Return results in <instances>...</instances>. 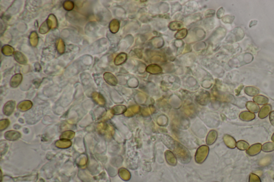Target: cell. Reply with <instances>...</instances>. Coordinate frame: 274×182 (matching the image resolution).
<instances>
[{"label":"cell","instance_id":"obj_1","mask_svg":"<svg viewBox=\"0 0 274 182\" xmlns=\"http://www.w3.org/2000/svg\"><path fill=\"white\" fill-rule=\"evenodd\" d=\"M16 103L15 101H10L5 104L3 107V112L5 115L7 116L10 115L13 113L15 108Z\"/></svg>","mask_w":274,"mask_h":182},{"label":"cell","instance_id":"obj_2","mask_svg":"<svg viewBox=\"0 0 274 182\" xmlns=\"http://www.w3.org/2000/svg\"><path fill=\"white\" fill-rule=\"evenodd\" d=\"M262 146L260 143L254 144L250 146L247 149L246 153L250 156H255L260 153L262 149Z\"/></svg>","mask_w":274,"mask_h":182},{"label":"cell","instance_id":"obj_3","mask_svg":"<svg viewBox=\"0 0 274 182\" xmlns=\"http://www.w3.org/2000/svg\"><path fill=\"white\" fill-rule=\"evenodd\" d=\"M103 78L105 81L110 85L115 86L117 84V80L116 77L111 73H105L103 75Z\"/></svg>","mask_w":274,"mask_h":182},{"label":"cell","instance_id":"obj_4","mask_svg":"<svg viewBox=\"0 0 274 182\" xmlns=\"http://www.w3.org/2000/svg\"><path fill=\"white\" fill-rule=\"evenodd\" d=\"M21 137V134L20 132L10 130L6 132L5 134V137L6 139L9 140H17Z\"/></svg>","mask_w":274,"mask_h":182},{"label":"cell","instance_id":"obj_5","mask_svg":"<svg viewBox=\"0 0 274 182\" xmlns=\"http://www.w3.org/2000/svg\"><path fill=\"white\" fill-rule=\"evenodd\" d=\"M13 57L16 60V61L19 64L22 65H25L27 63V57L23 53L16 51L13 53Z\"/></svg>","mask_w":274,"mask_h":182},{"label":"cell","instance_id":"obj_6","mask_svg":"<svg viewBox=\"0 0 274 182\" xmlns=\"http://www.w3.org/2000/svg\"><path fill=\"white\" fill-rule=\"evenodd\" d=\"M22 79H23V76L21 74H16L14 75L13 77H11L10 81V84L11 87L12 88H16L18 86L20 85V83L22 82Z\"/></svg>","mask_w":274,"mask_h":182},{"label":"cell","instance_id":"obj_7","mask_svg":"<svg viewBox=\"0 0 274 182\" xmlns=\"http://www.w3.org/2000/svg\"><path fill=\"white\" fill-rule=\"evenodd\" d=\"M272 108L271 106L270 105H265L261 108V109L260 110V112L259 113V118L263 119L267 117L269 115L270 112Z\"/></svg>","mask_w":274,"mask_h":182},{"label":"cell","instance_id":"obj_8","mask_svg":"<svg viewBox=\"0 0 274 182\" xmlns=\"http://www.w3.org/2000/svg\"><path fill=\"white\" fill-rule=\"evenodd\" d=\"M255 115L251 112L244 111L239 115V118L244 121H250L254 119Z\"/></svg>","mask_w":274,"mask_h":182},{"label":"cell","instance_id":"obj_9","mask_svg":"<svg viewBox=\"0 0 274 182\" xmlns=\"http://www.w3.org/2000/svg\"><path fill=\"white\" fill-rule=\"evenodd\" d=\"M33 104L30 101H24L18 105V108L23 112L27 111L32 108Z\"/></svg>","mask_w":274,"mask_h":182},{"label":"cell","instance_id":"obj_10","mask_svg":"<svg viewBox=\"0 0 274 182\" xmlns=\"http://www.w3.org/2000/svg\"><path fill=\"white\" fill-rule=\"evenodd\" d=\"M224 140L226 143V145L230 149H235L236 147V142L233 137L226 135L224 137Z\"/></svg>","mask_w":274,"mask_h":182},{"label":"cell","instance_id":"obj_11","mask_svg":"<svg viewBox=\"0 0 274 182\" xmlns=\"http://www.w3.org/2000/svg\"><path fill=\"white\" fill-rule=\"evenodd\" d=\"M47 23L50 29H56L57 27V20L55 15L51 14L49 15L48 19L46 20Z\"/></svg>","mask_w":274,"mask_h":182},{"label":"cell","instance_id":"obj_12","mask_svg":"<svg viewBox=\"0 0 274 182\" xmlns=\"http://www.w3.org/2000/svg\"><path fill=\"white\" fill-rule=\"evenodd\" d=\"M92 98L94 101L98 104L99 105L104 106L105 105V101L103 97L100 93L94 92L92 94Z\"/></svg>","mask_w":274,"mask_h":182},{"label":"cell","instance_id":"obj_13","mask_svg":"<svg viewBox=\"0 0 274 182\" xmlns=\"http://www.w3.org/2000/svg\"><path fill=\"white\" fill-rule=\"evenodd\" d=\"M71 145H72L71 142L67 139L57 140L55 143L56 146L60 149H67L70 147Z\"/></svg>","mask_w":274,"mask_h":182},{"label":"cell","instance_id":"obj_14","mask_svg":"<svg viewBox=\"0 0 274 182\" xmlns=\"http://www.w3.org/2000/svg\"><path fill=\"white\" fill-rule=\"evenodd\" d=\"M127 59V55L125 53H121L117 56L114 60V63L116 65H119L124 63Z\"/></svg>","mask_w":274,"mask_h":182},{"label":"cell","instance_id":"obj_15","mask_svg":"<svg viewBox=\"0 0 274 182\" xmlns=\"http://www.w3.org/2000/svg\"><path fill=\"white\" fill-rule=\"evenodd\" d=\"M253 101L255 103L259 105H265L268 103L269 99L267 97L262 96V95H258L256 96L253 98Z\"/></svg>","mask_w":274,"mask_h":182},{"label":"cell","instance_id":"obj_16","mask_svg":"<svg viewBox=\"0 0 274 182\" xmlns=\"http://www.w3.org/2000/svg\"><path fill=\"white\" fill-rule=\"evenodd\" d=\"M119 29V22L117 19H114L110 22L109 29L112 33H116Z\"/></svg>","mask_w":274,"mask_h":182},{"label":"cell","instance_id":"obj_17","mask_svg":"<svg viewBox=\"0 0 274 182\" xmlns=\"http://www.w3.org/2000/svg\"><path fill=\"white\" fill-rule=\"evenodd\" d=\"M246 108H247L248 111H250V112L254 113H257L259 112V106L257 105V104L255 103L253 101H248L246 104Z\"/></svg>","mask_w":274,"mask_h":182},{"label":"cell","instance_id":"obj_18","mask_svg":"<svg viewBox=\"0 0 274 182\" xmlns=\"http://www.w3.org/2000/svg\"><path fill=\"white\" fill-rule=\"evenodd\" d=\"M244 92L246 94H247L250 96H254L257 95L259 93V91L257 88L253 87H246L244 89Z\"/></svg>","mask_w":274,"mask_h":182},{"label":"cell","instance_id":"obj_19","mask_svg":"<svg viewBox=\"0 0 274 182\" xmlns=\"http://www.w3.org/2000/svg\"><path fill=\"white\" fill-rule=\"evenodd\" d=\"M1 51L3 55L7 56H10L14 53V49L12 46L9 45H5L1 49Z\"/></svg>","mask_w":274,"mask_h":182},{"label":"cell","instance_id":"obj_20","mask_svg":"<svg viewBox=\"0 0 274 182\" xmlns=\"http://www.w3.org/2000/svg\"><path fill=\"white\" fill-rule=\"evenodd\" d=\"M147 71L151 74H158L161 72L162 69L157 65L152 64L147 67Z\"/></svg>","mask_w":274,"mask_h":182},{"label":"cell","instance_id":"obj_21","mask_svg":"<svg viewBox=\"0 0 274 182\" xmlns=\"http://www.w3.org/2000/svg\"><path fill=\"white\" fill-rule=\"evenodd\" d=\"M30 42L33 46H36L39 41V37L36 32H32L30 35Z\"/></svg>","mask_w":274,"mask_h":182},{"label":"cell","instance_id":"obj_22","mask_svg":"<svg viewBox=\"0 0 274 182\" xmlns=\"http://www.w3.org/2000/svg\"><path fill=\"white\" fill-rule=\"evenodd\" d=\"M236 147L238 148V149H240L241 151H245L250 147V145L246 141L243 140H239L236 143Z\"/></svg>","mask_w":274,"mask_h":182},{"label":"cell","instance_id":"obj_23","mask_svg":"<svg viewBox=\"0 0 274 182\" xmlns=\"http://www.w3.org/2000/svg\"><path fill=\"white\" fill-rule=\"evenodd\" d=\"M75 136V132L71 130H68L63 132L60 136L61 139H71Z\"/></svg>","mask_w":274,"mask_h":182},{"label":"cell","instance_id":"obj_24","mask_svg":"<svg viewBox=\"0 0 274 182\" xmlns=\"http://www.w3.org/2000/svg\"><path fill=\"white\" fill-rule=\"evenodd\" d=\"M262 150L265 152H270L274 151V142H267L262 146Z\"/></svg>","mask_w":274,"mask_h":182},{"label":"cell","instance_id":"obj_25","mask_svg":"<svg viewBox=\"0 0 274 182\" xmlns=\"http://www.w3.org/2000/svg\"><path fill=\"white\" fill-rule=\"evenodd\" d=\"M126 108L124 106L117 105L114 106L111 110L112 114H120L125 111Z\"/></svg>","mask_w":274,"mask_h":182},{"label":"cell","instance_id":"obj_26","mask_svg":"<svg viewBox=\"0 0 274 182\" xmlns=\"http://www.w3.org/2000/svg\"><path fill=\"white\" fill-rule=\"evenodd\" d=\"M119 175L121 177L122 179L125 180H127L130 178V174L127 170L124 168L119 169Z\"/></svg>","mask_w":274,"mask_h":182},{"label":"cell","instance_id":"obj_27","mask_svg":"<svg viewBox=\"0 0 274 182\" xmlns=\"http://www.w3.org/2000/svg\"><path fill=\"white\" fill-rule=\"evenodd\" d=\"M87 162V158L85 154H82L79 156V158L77 159V164L80 167L85 166Z\"/></svg>","mask_w":274,"mask_h":182},{"label":"cell","instance_id":"obj_28","mask_svg":"<svg viewBox=\"0 0 274 182\" xmlns=\"http://www.w3.org/2000/svg\"><path fill=\"white\" fill-rule=\"evenodd\" d=\"M66 46L63 41L62 39H59L58 41L57 45V50L60 54H63L65 52Z\"/></svg>","mask_w":274,"mask_h":182},{"label":"cell","instance_id":"obj_29","mask_svg":"<svg viewBox=\"0 0 274 182\" xmlns=\"http://www.w3.org/2000/svg\"><path fill=\"white\" fill-rule=\"evenodd\" d=\"M51 29H49L48 25L47 23L46 20L42 24L39 28V33L41 34H44L47 33Z\"/></svg>","mask_w":274,"mask_h":182},{"label":"cell","instance_id":"obj_30","mask_svg":"<svg viewBox=\"0 0 274 182\" xmlns=\"http://www.w3.org/2000/svg\"><path fill=\"white\" fill-rule=\"evenodd\" d=\"M63 8L66 11H71L74 8V3L71 1H66L63 3Z\"/></svg>","mask_w":274,"mask_h":182},{"label":"cell","instance_id":"obj_31","mask_svg":"<svg viewBox=\"0 0 274 182\" xmlns=\"http://www.w3.org/2000/svg\"><path fill=\"white\" fill-rule=\"evenodd\" d=\"M10 124L8 119H3L0 121V130L2 131L6 129Z\"/></svg>","mask_w":274,"mask_h":182},{"label":"cell","instance_id":"obj_32","mask_svg":"<svg viewBox=\"0 0 274 182\" xmlns=\"http://www.w3.org/2000/svg\"><path fill=\"white\" fill-rule=\"evenodd\" d=\"M187 35V30L186 29H183L182 30L179 31L177 33H176L175 35V37L179 39H183L185 37V36Z\"/></svg>","mask_w":274,"mask_h":182},{"label":"cell","instance_id":"obj_33","mask_svg":"<svg viewBox=\"0 0 274 182\" xmlns=\"http://www.w3.org/2000/svg\"><path fill=\"white\" fill-rule=\"evenodd\" d=\"M249 182H261V180L258 176L255 173H251L249 177Z\"/></svg>","mask_w":274,"mask_h":182},{"label":"cell","instance_id":"obj_34","mask_svg":"<svg viewBox=\"0 0 274 182\" xmlns=\"http://www.w3.org/2000/svg\"><path fill=\"white\" fill-rule=\"evenodd\" d=\"M182 26V23L180 22H171L170 24V28L171 29L173 30H176L180 28Z\"/></svg>","mask_w":274,"mask_h":182},{"label":"cell","instance_id":"obj_35","mask_svg":"<svg viewBox=\"0 0 274 182\" xmlns=\"http://www.w3.org/2000/svg\"><path fill=\"white\" fill-rule=\"evenodd\" d=\"M270 159L269 158L267 157V158H264L262 160L260 161V165L261 166H265L270 163Z\"/></svg>","mask_w":274,"mask_h":182},{"label":"cell","instance_id":"obj_36","mask_svg":"<svg viewBox=\"0 0 274 182\" xmlns=\"http://www.w3.org/2000/svg\"><path fill=\"white\" fill-rule=\"evenodd\" d=\"M112 112L111 111H108L105 115L102 118V120H108V119H109V118H112Z\"/></svg>","mask_w":274,"mask_h":182},{"label":"cell","instance_id":"obj_37","mask_svg":"<svg viewBox=\"0 0 274 182\" xmlns=\"http://www.w3.org/2000/svg\"><path fill=\"white\" fill-rule=\"evenodd\" d=\"M269 120L272 125L274 127V111H272L270 113Z\"/></svg>","mask_w":274,"mask_h":182},{"label":"cell","instance_id":"obj_38","mask_svg":"<svg viewBox=\"0 0 274 182\" xmlns=\"http://www.w3.org/2000/svg\"><path fill=\"white\" fill-rule=\"evenodd\" d=\"M272 140L273 142H274V133L273 135H272Z\"/></svg>","mask_w":274,"mask_h":182}]
</instances>
